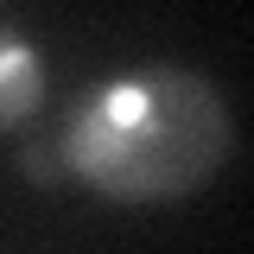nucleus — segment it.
<instances>
[{"mask_svg":"<svg viewBox=\"0 0 254 254\" xmlns=\"http://www.w3.org/2000/svg\"><path fill=\"white\" fill-rule=\"evenodd\" d=\"M229 146L235 121L222 89L178 64H146L83 89L58 127L64 172H76L108 203L190 197L222 172Z\"/></svg>","mask_w":254,"mask_h":254,"instance_id":"1","label":"nucleus"},{"mask_svg":"<svg viewBox=\"0 0 254 254\" xmlns=\"http://www.w3.org/2000/svg\"><path fill=\"white\" fill-rule=\"evenodd\" d=\"M45 89H51V76H45L38 45H32L26 32L0 26V133L26 127L32 115L45 108Z\"/></svg>","mask_w":254,"mask_h":254,"instance_id":"2","label":"nucleus"},{"mask_svg":"<svg viewBox=\"0 0 254 254\" xmlns=\"http://www.w3.org/2000/svg\"><path fill=\"white\" fill-rule=\"evenodd\" d=\"M19 172H26V178H38V185H51V178H64V153L51 146V140H38V146H26V153H19Z\"/></svg>","mask_w":254,"mask_h":254,"instance_id":"3","label":"nucleus"}]
</instances>
